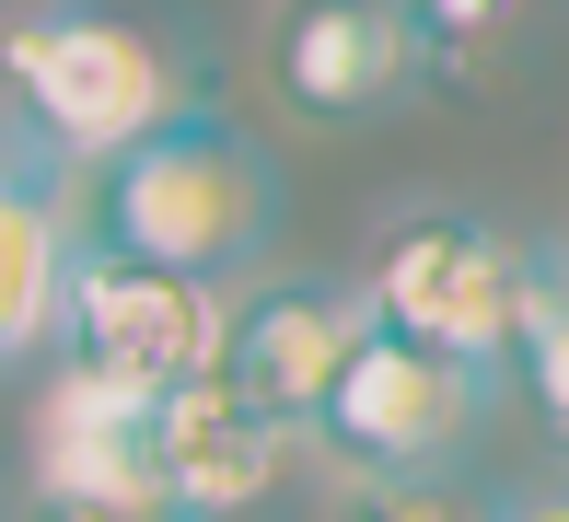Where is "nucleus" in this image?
I'll list each match as a JSON object with an SVG mask.
<instances>
[{
    "mask_svg": "<svg viewBox=\"0 0 569 522\" xmlns=\"http://www.w3.org/2000/svg\"><path fill=\"white\" fill-rule=\"evenodd\" d=\"M187 104H210L198 59L117 0H12L0 12V117L23 128L36 163L106 174L117 151H140Z\"/></svg>",
    "mask_w": 569,
    "mask_h": 522,
    "instance_id": "nucleus-1",
    "label": "nucleus"
},
{
    "mask_svg": "<svg viewBox=\"0 0 569 522\" xmlns=\"http://www.w3.org/2000/svg\"><path fill=\"white\" fill-rule=\"evenodd\" d=\"M93 244L140 255V268H187V279H256L279 232V174L221 104H187L174 128H151L140 151H117L93 174V209H82Z\"/></svg>",
    "mask_w": 569,
    "mask_h": 522,
    "instance_id": "nucleus-2",
    "label": "nucleus"
},
{
    "mask_svg": "<svg viewBox=\"0 0 569 522\" xmlns=\"http://www.w3.org/2000/svg\"><path fill=\"white\" fill-rule=\"evenodd\" d=\"M523 279H535L523 232L477 221V209H407V221H383L372 268H360V302H372V325L419 337V349H453V360L511 372Z\"/></svg>",
    "mask_w": 569,
    "mask_h": 522,
    "instance_id": "nucleus-3",
    "label": "nucleus"
},
{
    "mask_svg": "<svg viewBox=\"0 0 569 522\" xmlns=\"http://www.w3.org/2000/svg\"><path fill=\"white\" fill-rule=\"evenodd\" d=\"M500 383L511 372H488V360H453V349H419V337L372 325L349 383L315 418V453H338V476H453L465 441L500 406Z\"/></svg>",
    "mask_w": 569,
    "mask_h": 522,
    "instance_id": "nucleus-4",
    "label": "nucleus"
},
{
    "mask_svg": "<svg viewBox=\"0 0 569 522\" xmlns=\"http://www.w3.org/2000/svg\"><path fill=\"white\" fill-rule=\"evenodd\" d=\"M221 325H232V291L221 279H187V268H140V255L93 244L82 232V268H70V325H59V360H93L117 383H210L221 372Z\"/></svg>",
    "mask_w": 569,
    "mask_h": 522,
    "instance_id": "nucleus-5",
    "label": "nucleus"
},
{
    "mask_svg": "<svg viewBox=\"0 0 569 522\" xmlns=\"http://www.w3.org/2000/svg\"><path fill=\"white\" fill-rule=\"evenodd\" d=\"M430 36L407 0H279L268 23V93L302 128H372L430 93Z\"/></svg>",
    "mask_w": 569,
    "mask_h": 522,
    "instance_id": "nucleus-6",
    "label": "nucleus"
},
{
    "mask_svg": "<svg viewBox=\"0 0 569 522\" xmlns=\"http://www.w3.org/2000/svg\"><path fill=\"white\" fill-rule=\"evenodd\" d=\"M372 302L360 279H232V325H221V383L256 418H279L291 441H315L326 395L349 383Z\"/></svg>",
    "mask_w": 569,
    "mask_h": 522,
    "instance_id": "nucleus-7",
    "label": "nucleus"
},
{
    "mask_svg": "<svg viewBox=\"0 0 569 522\" xmlns=\"http://www.w3.org/2000/svg\"><path fill=\"white\" fill-rule=\"evenodd\" d=\"M23 488H47V500H163V488H151V383L59 360V372L36 383Z\"/></svg>",
    "mask_w": 569,
    "mask_h": 522,
    "instance_id": "nucleus-8",
    "label": "nucleus"
},
{
    "mask_svg": "<svg viewBox=\"0 0 569 522\" xmlns=\"http://www.w3.org/2000/svg\"><path fill=\"white\" fill-rule=\"evenodd\" d=\"M279 464H291V430L256 418L221 372L151 395V488H163L187 522H244L279 488Z\"/></svg>",
    "mask_w": 569,
    "mask_h": 522,
    "instance_id": "nucleus-9",
    "label": "nucleus"
},
{
    "mask_svg": "<svg viewBox=\"0 0 569 522\" xmlns=\"http://www.w3.org/2000/svg\"><path fill=\"white\" fill-rule=\"evenodd\" d=\"M70 268H82V221H70L59 174L36 151H0V372L59 349L70 325Z\"/></svg>",
    "mask_w": 569,
    "mask_h": 522,
    "instance_id": "nucleus-10",
    "label": "nucleus"
},
{
    "mask_svg": "<svg viewBox=\"0 0 569 522\" xmlns=\"http://www.w3.org/2000/svg\"><path fill=\"white\" fill-rule=\"evenodd\" d=\"M511 372L523 395L547 406V430L569 441V255L535 244V279H523V337H511Z\"/></svg>",
    "mask_w": 569,
    "mask_h": 522,
    "instance_id": "nucleus-11",
    "label": "nucleus"
},
{
    "mask_svg": "<svg viewBox=\"0 0 569 522\" xmlns=\"http://www.w3.org/2000/svg\"><path fill=\"white\" fill-rule=\"evenodd\" d=\"M326 522H500V500L465 476H349Z\"/></svg>",
    "mask_w": 569,
    "mask_h": 522,
    "instance_id": "nucleus-12",
    "label": "nucleus"
},
{
    "mask_svg": "<svg viewBox=\"0 0 569 522\" xmlns=\"http://www.w3.org/2000/svg\"><path fill=\"white\" fill-rule=\"evenodd\" d=\"M430 36V59H477V47H500L511 23H523V0H407Z\"/></svg>",
    "mask_w": 569,
    "mask_h": 522,
    "instance_id": "nucleus-13",
    "label": "nucleus"
},
{
    "mask_svg": "<svg viewBox=\"0 0 569 522\" xmlns=\"http://www.w3.org/2000/svg\"><path fill=\"white\" fill-rule=\"evenodd\" d=\"M12 522H187L174 500H47V488H23Z\"/></svg>",
    "mask_w": 569,
    "mask_h": 522,
    "instance_id": "nucleus-14",
    "label": "nucleus"
},
{
    "mask_svg": "<svg viewBox=\"0 0 569 522\" xmlns=\"http://www.w3.org/2000/svg\"><path fill=\"white\" fill-rule=\"evenodd\" d=\"M500 522H569V476H558V488H523V500H500Z\"/></svg>",
    "mask_w": 569,
    "mask_h": 522,
    "instance_id": "nucleus-15",
    "label": "nucleus"
},
{
    "mask_svg": "<svg viewBox=\"0 0 569 522\" xmlns=\"http://www.w3.org/2000/svg\"><path fill=\"white\" fill-rule=\"evenodd\" d=\"M0 151H12V140H0Z\"/></svg>",
    "mask_w": 569,
    "mask_h": 522,
    "instance_id": "nucleus-16",
    "label": "nucleus"
}]
</instances>
